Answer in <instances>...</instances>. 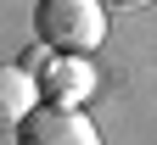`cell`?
Wrapping results in <instances>:
<instances>
[{"label": "cell", "instance_id": "cell-1", "mask_svg": "<svg viewBox=\"0 0 157 145\" xmlns=\"http://www.w3.org/2000/svg\"><path fill=\"white\" fill-rule=\"evenodd\" d=\"M34 34L51 50L90 56L107 39V6L101 0H39L34 6Z\"/></svg>", "mask_w": 157, "mask_h": 145}, {"label": "cell", "instance_id": "cell-2", "mask_svg": "<svg viewBox=\"0 0 157 145\" xmlns=\"http://www.w3.org/2000/svg\"><path fill=\"white\" fill-rule=\"evenodd\" d=\"M17 140L23 145H101L95 123L78 106H45V100L17 123Z\"/></svg>", "mask_w": 157, "mask_h": 145}, {"label": "cell", "instance_id": "cell-3", "mask_svg": "<svg viewBox=\"0 0 157 145\" xmlns=\"http://www.w3.org/2000/svg\"><path fill=\"white\" fill-rule=\"evenodd\" d=\"M34 78H39V100H45V106H84V100L95 95V61L90 56H73V50L45 56V67H39Z\"/></svg>", "mask_w": 157, "mask_h": 145}, {"label": "cell", "instance_id": "cell-4", "mask_svg": "<svg viewBox=\"0 0 157 145\" xmlns=\"http://www.w3.org/2000/svg\"><path fill=\"white\" fill-rule=\"evenodd\" d=\"M39 106V78L17 61H0V129H17Z\"/></svg>", "mask_w": 157, "mask_h": 145}, {"label": "cell", "instance_id": "cell-5", "mask_svg": "<svg viewBox=\"0 0 157 145\" xmlns=\"http://www.w3.org/2000/svg\"><path fill=\"white\" fill-rule=\"evenodd\" d=\"M112 6H129V11H140V6H151V0H112Z\"/></svg>", "mask_w": 157, "mask_h": 145}, {"label": "cell", "instance_id": "cell-6", "mask_svg": "<svg viewBox=\"0 0 157 145\" xmlns=\"http://www.w3.org/2000/svg\"><path fill=\"white\" fill-rule=\"evenodd\" d=\"M0 145H6V129H0Z\"/></svg>", "mask_w": 157, "mask_h": 145}]
</instances>
